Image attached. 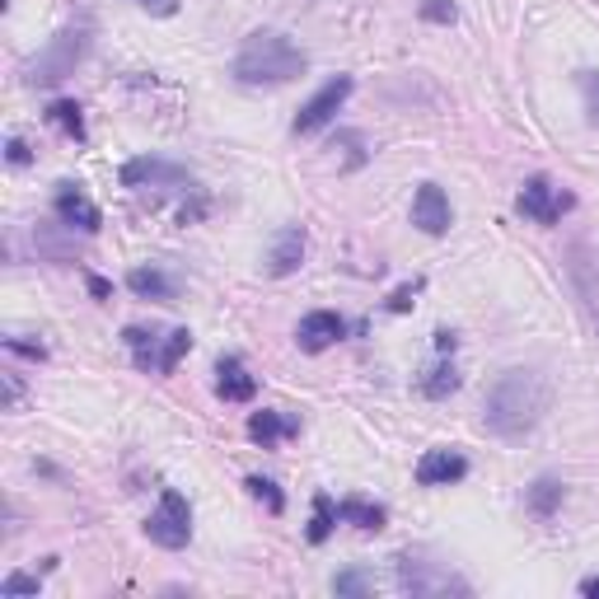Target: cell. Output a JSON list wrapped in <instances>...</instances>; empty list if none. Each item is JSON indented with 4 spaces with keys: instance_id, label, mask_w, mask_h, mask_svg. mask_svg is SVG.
Returning <instances> with one entry per match:
<instances>
[{
    "instance_id": "cell-1",
    "label": "cell",
    "mask_w": 599,
    "mask_h": 599,
    "mask_svg": "<svg viewBox=\"0 0 599 599\" xmlns=\"http://www.w3.org/2000/svg\"><path fill=\"white\" fill-rule=\"evenodd\" d=\"M548 403H552V388L538 370L530 366H515L497 374V384L487 388V403H483V426L501 441H520L548 417Z\"/></svg>"
},
{
    "instance_id": "cell-31",
    "label": "cell",
    "mask_w": 599,
    "mask_h": 599,
    "mask_svg": "<svg viewBox=\"0 0 599 599\" xmlns=\"http://www.w3.org/2000/svg\"><path fill=\"white\" fill-rule=\"evenodd\" d=\"M20 403H24V380H20V374H5V408L14 412Z\"/></svg>"
},
{
    "instance_id": "cell-9",
    "label": "cell",
    "mask_w": 599,
    "mask_h": 599,
    "mask_svg": "<svg viewBox=\"0 0 599 599\" xmlns=\"http://www.w3.org/2000/svg\"><path fill=\"white\" fill-rule=\"evenodd\" d=\"M347 337V323L337 319L333 309H314V314H305V319H300V328H295V342L305 352H328L333 347V342H342Z\"/></svg>"
},
{
    "instance_id": "cell-14",
    "label": "cell",
    "mask_w": 599,
    "mask_h": 599,
    "mask_svg": "<svg viewBox=\"0 0 599 599\" xmlns=\"http://www.w3.org/2000/svg\"><path fill=\"white\" fill-rule=\"evenodd\" d=\"M300 258H305V230L300 225H286L277 239H272V253H267V272L272 277H291Z\"/></svg>"
},
{
    "instance_id": "cell-3",
    "label": "cell",
    "mask_w": 599,
    "mask_h": 599,
    "mask_svg": "<svg viewBox=\"0 0 599 599\" xmlns=\"http://www.w3.org/2000/svg\"><path fill=\"white\" fill-rule=\"evenodd\" d=\"M85 52H89V24H66L62 34H56L48 48H42L34 62L24 66V80L28 85H62L66 75H75V66L85 62Z\"/></svg>"
},
{
    "instance_id": "cell-32",
    "label": "cell",
    "mask_w": 599,
    "mask_h": 599,
    "mask_svg": "<svg viewBox=\"0 0 599 599\" xmlns=\"http://www.w3.org/2000/svg\"><path fill=\"white\" fill-rule=\"evenodd\" d=\"M141 10H150V14H174L178 10V0H137Z\"/></svg>"
},
{
    "instance_id": "cell-7",
    "label": "cell",
    "mask_w": 599,
    "mask_h": 599,
    "mask_svg": "<svg viewBox=\"0 0 599 599\" xmlns=\"http://www.w3.org/2000/svg\"><path fill=\"white\" fill-rule=\"evenodd\" d=\"M566 206H572V197H566V192L552 183V178H544V174L524 178V188H520V212L530 216L534 225H558Z\"/></svg>"
},
{
    "instance_id": "cell-16",
    "label": "cell",
    "mask_w": 599,
    "mask_h": 599,
    "mask_svg": "<svg viewBox=\"0 0 599 599\" xmlns=\"http://www.w3.org/2000/svg\"><path fill=\"white\" fill-rule=\"evenodd\" d=\"M524 506H530V515L552 520V515H558V506H562V483H558V477H538V483L530 487V497H524Z\"/></svg>"
},
{
    "instance_id": "cell-35",
    "label": "cell",
    "mask_w": 599,
    "mask_h": 599,
    "mask_svg": "<svg viewBox=\"0 0 599 599\" xmlns=\"http://www.w3.org/2000/svg\"><path fill=\"white\" fill-rule=\"evenodd\" d=\"M436 347H441V352H455V333H445V328H441V333H436Z\"/></svg>"
},
{
    "instance_id": "cell-8",
    "label": "cell",
    "mask_w": 599,
    "mask_h": 599,
    "mask_svg": "<svg viewBox=\"0 0 599 599\" xmlns=\"http://www.w3.org/2000/svg\"><path fill=\"white\" fill-rule=\"evenodd\" d=\"M192 183V174L174 160H155V155H137L123 164V188H183Z\"/></svg>"
},
{
    "instance_id": "cell-2",
    "label": "cell",
    "mask_w": 599,
    "mask_h": 599,
    "mask_svg": "<svg viewBox=\"0 0 599 599\" xmlns=\"http://www.w3.org/2000/svg\"><path fill=\"white\" fill-rule=\"evenodd\" d=\"M234 80L239 85H253V89H272V85H291L309 71V56L305 48H295L286 34L277 28H258V34L244 38V48L234 52Z\"/></svg>"
},
{
    "instance_id": "cell-28",
    "label": "cell",
    "mask_w": 599,
    "mask_h": 599,
    "mask_svg": "<svg viewBox=\"0 0 599 599\" xmlns=\"http://www.w3.org/2000/svg\"><path fill=\"white\" fill-rule=\"evenodd\" d=\"M426 24H455V0H422Z\"/></svg>"
},
{
    "instance_id": "cell-19",
    "label": "cell",
    "mask_w": 599,
    "mask_h": 599,
    "mask_svg": "<svg viewBox=\"0 0 599 599\" xmlns=\"http://www.w3.org/2000/svg\"><path fill=\"white\" fill-rule=\"evenodd\" d=\"M48 123H52V127H62L71 141H85V113H80V103L56 99L52 109H48Z\"/></svg>"
},
{
    "instance_id": "cell-15",
    "label": "cell",
    "mask_w": 599,
    "mask_h": 599,
    "mask_svg": "<svg viewBox=\"0 0 599 599\" xmlns=\"http://www.w3.org/2000/svg\"><path fill=\"white\" fill-rule=\"evenodd\" d=\"M248 436L258 441V445H277V441H286V436H295V422L291 417H281V412H253L248 417Z\"/></svg>"
},
{
    "instance_id": "cell-6",
    "label": "cell",
    "mask_w": 599,
    "mask_h": 599,
    "mask_svg": "<svg viewBox=\"0 0 599 599\" xmlns=\"http://www.w3.org/2000/svg\"><path fill=\"white\" fill-rule=\"evenodd\" d=\"M352 75H333V80H328L319 94H314L305 109L295 113V137H309V131H323L328 123H333V117L342 113V103L352 99Z\"/></svg>"
},
{
    "instance_id": "cell-4",
    "label": "cell",
    "mask_w": 599,
    "mask_h": 599,
    "mask_svg": "<svg viewBox=\"0 0 599 599\" xmlns=\"http://www.w3.org/2000/svg\"><path fill=\"white\" fill-rule=\"evenodd\" d=\"M394 572H398V590H403V595H417V599H431V595H469V590H473L469 581L455 572V566L412 558V552L394 558Z\"/></svg>"
},
{
    "instance_id": "cell-22",
    "label": "cell",
    "mask_w": 599,
    "mask_h": 599,
    "mask_svg": "<svg viewBox=\"0 0 599 599\" xmlns=\"http://www.w3.org/2000/svg\"><path fill=\"white\" fill-rule=\"evenodd\" d=\"M337 506L333 497H314V520H309V544H323L328 534H333V524H337Z\"/></svg>"
},
{
    "instance_id": "cell-23",
    "label": "cell",
    "mask_w": 599,
    "mask_h": 599,
    "mask_svg": "<svg viewBox=\"0 0 599 599\" xmlns=\"http://www.w3.org/2000/svg\"><path fill=\"white\" fill-rule=\"evenodd\" d=\"M455 388H459V370H455V366H445V361L422 380V394H426V398H449Z\"/></svg>"
},
{
    "instance_id": "cell-5",
    "label": "cell",
    "mask_w": 599,
    "mask_h": 599,
    "mask_svg": "<svg viewBox=\"0 0 599 599\" xmlns=\"http://www.w3.org/2000/svg\"><path fill=\"white\" fill-rule=\"evenodd\" d=\"M145 534H150V544H160V548H188V538H192V506L183 501V492H164L160 506L150 511L145 520Z\"/></svg>"
},
{
    "instance_id": "cell-24",
    "label": "cell",
    "mask_w": 599,
    "mask_h": 599,
    "mask_svg": "<svg viewBox=\"0 0 599 599\" xmlns=\"http://www.w3.org/2000/svg\"><path fill=\"white\" fill-rule=\"evenodd\" d=\"M244 487H248V497H253V501H263L272 515H281V506H286V497H281V492H277L272 477H248Z\"/></svg>"
},
{
    "instance_id": "cell-34",
    "label": "cell",
    "mask_w": 599,
    "mask_h": 599,
    "mask_svg": "<svg viewBox=\"0 0 599 599\" xmlns=\"http://www.w3.org/2000/svg\"><path fill=\"white\" fill-rule=\"evenodd\" d=\"M581 595H590V599H599V576H586V581H581Z\"/></svg>"
},
{
    "instance_id": "cell-29",
    "label": "cell",
    "mask_w": 599,
    "mask_h": 599,
    "mask_svg": "<svg viewBox=\"0 0 599 599\" xmlns=\"http://www.w3.org/2000/svg\"><path fill=\"white\" fill-rule=\"evenodd\" d=\"M5 347L20 352V356H34V361H42V356H48V347H42V342H24V337H5Z\"/></svg>"
},
{
    "instance_id": "cell-30",
    "label": "cell",
    "mask_w": 599,
    "mask_h": 599,
    "mask_svg": "<svg viewBox=\"0 0 599 599\" xmlns=\"http://www.w3.org/2000/svg\"><path fill=\"white\" fill-rule=\"evenodd\" d=\"M417 291H422V281H412V286H398L394 295H388V309H394V314H403V309L412 305V295H417Z\"/></svg>"
},
{
    "instance_id": "cell-18",
    "label": "cell",
    "mask_w": 599,
    "mask_h": 599,
    "mask_svg": "<svg viewBox=\"0 0 599 599\" xmlns=\"http://www.w3.org/2000/svg\"><path fill=\"white\" fill-rule=\"evenodd\" d=\"M337 515L347 520V524H356V530H384V506L361 501V497L342 501V506H337Z\"/></svg>"
},
{
    "instance_id": "cell-25",
    "label": "cell",
    "mask_w": 599,
    "mask_h": 599,
    "mask_svg": "<svg viewBox=\"0 0 599 599\" xmlns=\"http://www.w3.org/2000/svg\"><path fill=\"white\" fill-rule=\"evenodd\" d=\"M333 595H374V576L342 572V576H333Z\"/></svg>"
},
{
    "instance_id": "cell-27",
    "label": "cell",
    "mask_w": 599,
    "mask_h": 599,
    "mask_svg": "<svg viewBox=\"0 0 599 599\" xmlns=\"http://www.w3.org/2000/svg\"><path fill=\"white\" fill-rule=\"evenodd\" d=\"M20 595H38V576L14 572V576L0 581V599H20Z\"/></svg>"
},
{
    "instance_id": "cell-17",
    "label": "cell",
    "mask_w": 599,
    "mask_h": 599,
    "mask_svg": "<svg viewBox=\"0 0 599 599\" xmlns=\"http://www.w3.org/2000/svg\"><path fill=\"white\" fill-rule=\"evenodd\" d=\"M127 286L137 291L141 300H174V281L155 272V267H137V272H127Z\"/></svg>"
},
{
    "instance_id": "cell-26",
    "label": "cell",
    "mask_w": 599,
    "mask_h": 599,
    "mask_svg": "<svg viewBox=\"0 0 599 599\" xmlns=\"http://www.w3.org/2000/svg\"><path fill=\"white\" fill-rule=\"evenodd\" d=\"M576 85H581V99H586L590 123H599V71H576Z\"/></svg>"
},
{
    "instance_id": "cell-13",
    "label": "cell",
    "mask_w": 599,
    "mask_h": 599,
    "mask_svg": "<svg viewBox=\"0 0 599 599\" xmlns=\"http://www.w3.org/2000/svg\"><path fill=\"white\" fill-rule=\"evenodd\" d=\"M216 388H220V398L225 403H248L253 394H258V380L244 370V361L239 356H220V366H216Z\"/></svg>"
},
{
    "instance_id": "cell-21",
    "label": "cell",
    "mask_w": 599,
    "mask_h": 599,
    "mask_svg": "<svg viewBox=\"0 0 599 599\" xmlns=\"http://www.w3.org/2000/svg\"><path fill=\"white\" fill-rule=\"evenodd\" d=\"M572 277H576L581 295H586V309L595 314V323H599V286L590 281V258H586V248H572Z\"/></svg>"
},
{
    "instance_id": "cell-12",
    "label": "cell",
    "mask_w": 599,
    "mask_h": 599,
    "mask_svg": "<svg viewBox=\"0 0 599 599\" xmlns=\"http://www.w3.org/2000/svg\"><path fill=\"white\" fill-rule=\"evenodd\" d=\"M56 216H62L66 225H71V230H99V206L94 202H89L85 197V192L80 188H75V183H62V188H56Z\"/></svg>"
},
{
    "instance_id": "cell-33",
    "label": "cell",
    "mask_w": 599,
    "mask_h": 599,
    "mask_svg": "<svg viewBox=\"0 0 599 599\" xmlns=\"http://www.w3.org/2000/svg\"><path fill=\"white\" fill-rule=\"evenodd\" d=\"M5 150H10V164H28V160H34V155H28V145H24L20 137H14Z\"/></svg>"
},
{
    "instance_id": "cell-11",
    "label": "cell",
    "mask_w": 599,
    "mask_h": 599,
    "mask_svg": "<svg viewBox=\"0 0 599 599\" xmlns=\"http://www.w3.org/2000/svg\"><path fill=\"white\" fill-rule=\"evenodd\" d=\"M463 473H469V459H463L459 449H426V455L417 459V483L422 487H449V483H459Z\"/></svg>"
},
{
    "instance_id": "cell-10",
    "label": "cell",
    "mask_w": 599,
    "mask_h": 599,
    "mask_svg": "<svg viewBox=\"0 0 599 599\" xmlns=\"http://www.w3.org/2000/svg\"><path fill=\"white\" fill-rule=\"evenodd\" d=\"M449 220H455V212H449V197L436 188V183H422L412 197V225L422 234H445Z\"/></svg>"
},
{
    "instance_id": "cell-20",
    "label": "cell",
    "mask_w": 599,
    "mask_h": 599,
    "mask_svg": "<svg viewBox=\"0 0 599 599\" xmlns=\"http://www.w3.org/2000/svg\"><path fill=\"white\" fill-rule=\"evenodd\" d=\"M188 352H192V333H188V328H174V333L164 337V347H160V366H155V374H169Z\"/></svg>"
}]
</instances>
